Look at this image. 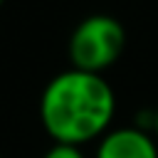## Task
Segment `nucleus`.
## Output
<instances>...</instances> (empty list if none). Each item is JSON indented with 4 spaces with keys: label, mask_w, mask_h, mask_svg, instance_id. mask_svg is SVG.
I'll return each mask as SVG.
<instances>
[{
    "label": "nucleus",
    "mask_w": 158,
    "mask_h": 158,
    "mask_svg": "<svg viewBox=\"0 0 158 158\" xmlns=\"http://www.w3.org/2000/svg\"><path fill=\"white\" fill-rule=\"evenodd\" d=\"M116 114V94L101 74L64 69L40 96V121L54 143L84 146L101 138Z\"/></svg>",
    "instance_id": "1"
},
{
    "label": "nucleus",
    "mask_w": 158,
    "mask_h": 158,
    "mask_svg": "<svg viewBox=\"0 0 158 158\" xmlns=\"http://www.w3.org/2000/svg\"><path fill=\"white\" fill-rule=\"evenodd\" d=\"M126 47V30L114 15H89L84 17L69 35L67 54L72 69L101 74L121 57Z\"/></svg>",
    "instance_id": "2"
},
{
    "label": "nucleus",
    "mask_w": 158,
    "mask_h": 158,
    "mask_svg": "<svg viewBox=\"0 0 158 158\" xmlns=\"http://www.w3.org/2000/svg\"><path fill=\"white\" fill-rule=\"evenodd\" d=\"M94 158H158V141L138 126L109 128L99 138Z\"/></svg>",
    "instance_id": "3"
},
{
    "label": "nucleus",
    "mask_w": 158,
    "mask_h": 158,
    "mask_svg": "<svg viewBox=\"0 0 158 158\" xmlns=\"http://www.w3.org/2000/svg\"><path fill=\"white\" fill-rule=\"evenodd\" d=\"M42 158H86L79 146H67V143H52Z\"/></svg>",
    "instance_id": "4"
},
{
    "label": "nucleus",
    "mask_w": 158,
    "mask_h": 158,
    "mask_svg": "<svg viewBox=\"0 0 158 158\" xmlns=\"http://www.w3.org/2000/svg\"><path fill=\"white\" fill-rule=\"evenodd\" d=\"M151 133H153V138L158 141V109H153V131H151Z\"/></svg>",
    "instance_id": "5"
},
{
    "label": "nucleus",
    "mask_w": 158,
    "mask_h": 158,
    "mask_svg": "<svg viewBox=\"0 0 158 158\" xmlns=\"http://www.w3.org/2000/svg\"><path fill=\"white\" fill-rule=\"evenodd\" d=\"M2 2H5V0H0V5H2Z\"/></svg>",
    "instance_id": "6"
},
{
    "label": "nucleus",
    "mask_w": 158,
    "mask_h": 158,
    "mask_svg": "<svg viewBox=\"0 0 158 158\" xmlns=\"http://www.w3.org/2000/svg\"><path fill=\"white\" fill-rule=\"evenodd\" d=\"M0 158H2V156H0Z\"/></svg>",
    "instance_id": "7"
}]
</instances>
